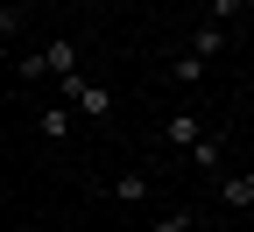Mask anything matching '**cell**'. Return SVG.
<instances>
[{
	"label": "cell",
	"mask_w": 254,
	"mask_h": 232,
	"mask_svg": "<svg viewBox=\"0 0 254 232\" xmlns=\"http://www.w3.org/2000/svg\"><path fill=\"white\" fill-rule=\"evenodd\" d=\"M170 78H177V85H198V78H205V63H198V56H190V49H184V56L170 63Z\"/></svg>",
	"instance_id": "30bf717a"
},
{
	"label": "cell",
	"mask_w": 254,
	"mask_h": 232,
	"mask_svg": "<svg viewBox=\"0 0 254 232\" xmlns=\"http://www.w3.org/2000/svg\"><path fill=\"white\" fill-rule=\"evenodd\" d=\"M14 28H21V7H0V43H14Z\"/></svg>",
	"instance_id": "7c38bea8"
},
{
	"label": "cell",
	"mask_w": 254,
	"mask_h": 232,
	"mask_svg": "<svg viewBox=\"0 0 254 232\" xmlns=\"http://www.w3.org/2000/svg\"><path fill=\"white\" fill-rule=\"evenodd\" d=\"M198 134H205V113H177V120H163V141H170V148H190Z\"/></svg>",
	"instance_id": "5b68a950"
},
{
	"label": "cell",
	"mask_w": 254,
	"mask_h": 232,
	"mask_svg": "<svg viewBox=\"0 0 254 232\" xmlns=\"http://www.w3.org/2000/svg\"><path fill=\"white\" fill-rule=\"evenodd\" d=\"M71 127H78V120H71V106H64V98H50V106L36 113V134H43V141H64Z\"/></svg>",
	"instance_id": "277c9868"
},
{
	"label": "cell",
	"mask_w": 254,
	"mask_h": 232,
	"mask_svg": "<svg viewBox=\"0 0 254 232\" xmlns=\"http://www.w3.org/2000/svg\"><path fill=\"white\" fill-rule=\"evenodd\" d=\"M64 71H78V43H43V49H28V56H14V78L21 85H36V78H64Z\"/></svg>",
	"instance_id": "6da1fadb"
},
{
	"label": "cell",
	"mask_w": 254,
	"mask_h": 232,
	"mask_svg": "<svg viewBox=\"0 0 254 232\" xmlns=\"http://www.w3.org/2000/svg\"><path fill=\"white\" fill-rule=\"evenodd\" d=\"M57 92H64V106L85 113V120H106V113H113V92H106V85H92L85 71H64V78H57Z\"/></svg>",
	"instance_id": "7a4b0ae2"
},
{
	"label": "cell",
	"mask_w": 254,
	"mask_h": 232,
	"mask_svg": "<svg viewBox=\"0 0 254 232\" xmlns=\"http://www.w3.org/2000/svg\"><path fill=\"white\" fill-rule=\"evenodd\" d=\"M219 204H226V211H247L254 204V176H219Z\"/></svg>",
	"instance_id": "52a82bcc"
},
{
	"label": "cell",
	"mask_w": 254,
	"mask_h": 232,
	"mask_svg": "<svg viewBox=\"0 0 254 232\" xmlns=\"http://www.w3.org/2000/svg\"><path fill=\"white\" fill-rule=\"evenodd\" d=\"M148 232H198V218H190V211H163Z\"/></svg>",
	"instance_id": "8fae6325"
},
{
	"label": "cell",
	"mask_w": 254,
	"mask_h": 232,
	"mask_svg": "<svg viewBox=\"0 0 254 232\" xmlns=\"http://www.w3.org/2000/svg\"><path fill=\"white\" fill-rule=\"evenodd\" d=\"M247 14V0H212V7H205V21H219V28H233Z\"/></svg>",
	"instance_id": "ba28073f"
},
{
	"label": "cell",
	"mask_w": 254,
	"mask_h": 232,
	"mask_svg": "<svg viewBox=\"0 0 254 232\" xmlns=\"http://www.w3.org/2000/svg\"><path fill=\"white\" fill-rule=\"evenodd\" d=\"M71 7H85V0H71Z\"/></svg>",
	"instance_id": "5bb4252c"
},
{
	"label": "cell",
	"mask_w": 254,
	"mask_h": 232,
	"mask_svg": "<svg viewBox=\"0 0 254 232\" xmlns=\"http://www.w3.org/2000/svg\"><path fill=\"white\" fill-rule=\"evenodd\" d=\"M113 197H120V204H141V197H148V176H113Z\"/></svg>",
	"instance_id": "9c48e42d"
},
{
	"label": "cell",
	"mask_w": 254,
	"mask_h": 232,
	"mask_svg": "<svg viewBox=\"0 0 254 232\" xmlns=\"http://www.w3.org/2000/svg\"><path fill=\"white\" fill-rule=\"evenodd\" d=\"M0 7H21V14H28V0H0Z\"/></svg>",
	"instance_id": "4fadbf2b"
},
{
	"label": "cell",
	"mask_w": 254,
	"mask_h": 232,
	"mask_svg": "<svg viewBox=\"0 0 254 232\" xmlns=\"http://www.w3.org/2000/svg\"><path fill=\"white\" fill-rule=\"evenodd\" d=\"M226 49H233V28H219V21H198V28H190V56H198V63L226 56Z\"/></svg>",
	"instance_id": "3957f363"
},
{
	"label": "cell",
	"mask_w": 254,
	"mask_h": 232,
	"mask_svg": "<svg viewBox=\"0 0 254 232\" xmlns=\"http://www.w3.org/2000/svg\"><path fill=\"white\" fill-rule=\"evenodd\" d=\"M184 155H190V169H205V176H219V162H226V148H219V134H198V141L184 148Z\"/></svg>",
	"instance_id": "8992f818"
}]
</instances>
